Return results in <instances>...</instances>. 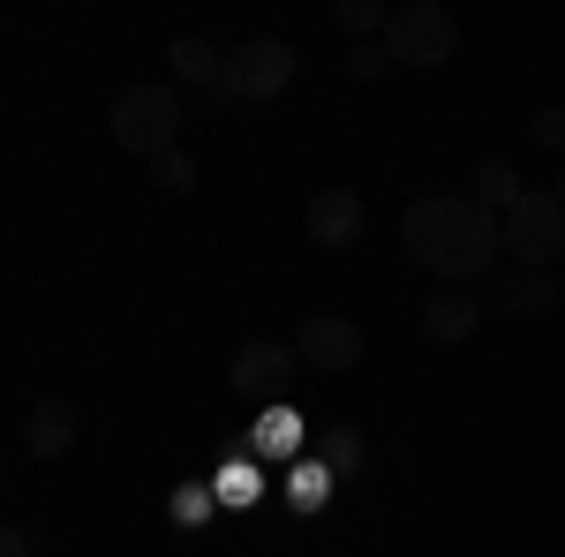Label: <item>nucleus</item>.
<instances>
[{
    "label": "nucleus",
    "mask_w": 565,
    "mask_h": 557,
    "mask_svg": "<svg viewBox=\"0 0 565 557\" xmlns=\"http://www.w3.org/2000/svg\"><path fill=\"white\" fill-rule=\"evenodd\" d=\"M558 204H565V173H558Z\"/></svg>",
    "instance_id": "21"
},
{
    "label": "nucleus",
    "mask_w": 565,
    "mask_h": 557,
    "mask_svg": "<svg viewBox=\"0 0 565 557\" xmlns=\"http://www.w3.org/2000/svg\"><path fill=\"white\" fill-rule=\"evenodd\" d=\"M181 136V98L167 84H129L114 98V143L136 151V159H159V151H174Z\"/></svg>",
    "instance_id": "2"
},
{
    "label": "nucleus",
    "mask_w": 565,
    "mask_h": 557,
    "mask_svg": "<svg viewBox=\"0 0 565 557\" xmlns=\"http://www.w3.org/2000/svg\"><path fill=\"white\" fill-rule=\"evenodd\" d=\"M490 301L505 309V317H543V309H558V279L551 271H498V287H490Z\"/></svg>",
    "instance_id": "11"
},
{
    "label": "nucleus",
    "mask_w": 565,
    "mask_h": 557,
    "mask_svg": "<svg viewBox=\"0 0 565 557\" xmlns=\"http://www.w3.org/2000/svg\"><path fill=\"white\" fill-rule=\"evenodd\" d=\"M257 444H264V452H295V444H302V422H295V415H264Z\"/></svg>",
    "instance_id": "16"
},
{
    "label": "nucleus",
    "mask_w": 565,
    "mask_h": 557,
    "mask_svg": "<svg viewBox=\"0 0 565 557\" xmlns=\"http://www.w3.org/2000/svg\"><path fill=\"white\" fill-rule=\"evenodd\" d=\"M167 61H174L181 84H212L218 90V76H226V53H218L212 39H174V45H167Z\"/></svg>",
    "instance_id": "13"
},
{
    "label": "nucleus",
    "mask_w": 565,
    "mask_h": 557,
    "mask_svg": "<svg viewBox=\"0 0 565 557\" xmlns=\"http://www.w3.org/2000/svg\"><path fill=\"white\" fill-rule=\"evenodd\" d=\"M521 196H527V189H521V173L505 167V159H482V167H476V189H468V204H482V212L498 218V212H513Z\"/></svg>",
    "instance_id": "12"
},
{
    "label": "nucleus",
    "mask_w": 565,
    "mask_h": 557,
    "mask_svg": "<svg viewBox=\"0 0 565 557\" xmlns=\"http://www.w3.org/2000/svg\"><path fill=\"white\" fill-rule=\"evenodd\" d=\"M505 249L527 264V271H551L565 257V204L558 189H527L521 204L505 212Z\"/></svg>",
    "instance_id": "4"
},
{
    "label": "nucleus",
    "mask_w": 565,
    "mask_h": 557,
    "mask_svg": "<svg viewBox=\"0 0 565 557\" xmlns=\"http://www.w3.org/2000/svg\"><path fill=\"white\" fill-rule=\"evenodd\" d=\"M535 143L565 159V106H543V114H535Z\"/></svg>",
    "instance_id": "17"
},
{
    "label": "nucleus",
    "mask_w": 565,
    "mask_h": 557,
    "mask_svg": "<svg viewBox=\"0 0 565 557\" xmlns=\"http://www.w3.org/2000/svg\"><path fill=\"white\" fill-rule=\"evenodd\" d=\"M476 324H482V294H468V287H437V294L423 301V332H430L437 346H460Z\"/></svg>",
    "instance_id": "9"
},
{
    "label": "nucleus",
    "mask_w": 565,
    "mask_h": 557,
    "mask_svg": "<svg viewBox=\"0 0 565 557\" xmlns=\"http://www.w3.org/2000/svg\"><path fill=\"white\" fill-rule=\"evenodd\" d=\"M332 15H340V31H354L362 45H370V31H385V23H392V15L377 8V0H340Z\"/></svg>",
    "instance_id": "15"
},
{
    "label": "nucleus",
    "mask_w": 565,
    "mask_h": 557,
    "mask_svg": "<svg viewBox=\"0 0 565 557\" xmlns=\"http://www.w3.org/2000/svg\"><path fill=\"white\" fill-rule=\"evenodd\" d=\"M287 84H295V45L287 39H242L234 53H226L218 98H249V106H264V98H279Z\"/></svg>",
    "instance_id": "5"
},
{
    "label": "nucleus",
    "mask_w": 565,
    "mask_h": 557,
    "mask_svg": "<svg viewBox=\"0 0 565 557\" xmlns=\"http://www.w3.org/2000/svg\"><path fill=\"white\" fill-rule=\"evenodd\" d=\"M385 68H392L385 45H354V53H348V76H385Z\"/></svg>",
    "instance_id": "18"
},
{
    "label": "nucleus",
    "mask_w": 565,
    "mask_h": 557,
    "mask_svg": "<svg viewBox=\"0 0 565 557\" xmlns=\"http://www.w3.org/2000/svg\"><path fill=\"white\" fill-rule=\"evenodd\" d=\"M279 369H287V346L279 340H242L234 362H226V385L242 392V399H264V392L279 385Z\"/></svg>",
    "instance_id": "10"
},
{
    "label": "nucleus",
    "mask_w": 565,
    "mask_h": 557,
    "mask_svg": "<svg viewBox=\"0 0 565 557\" xmlns=\"http://www.w3.org/2000/svg\"><path fill=\"white\" fill-rule=\"evenodd\" d=\"M354 460H362V437L340 429V437H332V468H354Z\"/></svg>",
    "instance_id": "20"
},
{
    "label": "nucleus",
    "mask_w": 565,
    "mask_h": 557,
    "mask_svg": "<svg viewBox=\"0 0 565 557\" xmlns=\"http://www.w3.org/2000/svg\"><path fill=\"white\" fill-rule=\"evenodd\" d=\"M354 234H362V196H354V189H317V196H309V242L354 249Z\"/></svg>",
    "instance_id": "8"
},
{
    "label": "nucleus",
    "mask_w": 565,
    "mask_h": 557,
    "mask_svg": "<svg viewBox=\"0 0 565 557\" xmlns=\"http://www.w3.org/2000/svg\"><path fill=\"white\" fill-rule=\"evenodd\" d=\"M151 181H159L167 196H189V189H196V159L174 143V151H159V159H151Z\"/></svg>",
    "instance_id": "14"
},
{
    "label": "nucleus",
    "mask_w": 565,
    "mask_h": 557,
    "mask_svg": "<svg viewBox=\"0 0 565 557\" xmlns=\"http://www.w3.org/2000/svg\"><path fill=\"white\" fill-rule=\"evenodd\" d=\"M39 550V535H23V527H0V557H31Z\"/></svg>",
    "instance_id": "19"
},
{
    "label": "nucleus",
    "mask_w": 565,
    "mask_h": 557,
    "mask_svg": "<svg viewBox=\"0 0 565 557\" xmlns=\"http://www.w3.org/2000/svg\"><path fill=\"white\" fill-rule=\"evenodd\" d=\"M399 242H407V257L437 271L445 287H468L476 271L498 264V242H505V226L468 204V196H415L407 218H399Z\"/></svg>",
    "instance_id": "1"
},
{
    "label": "nucleus",
    "mask_w": 565,
    "mask_h": 557,
    "mask_svg": "<svg viewBox=\"0 0 565 557\" xmlns=\"http://www.w3.org/2000/svg\"><path fill=\"white\" fill-rule=\"evenodd\" d=\"M76 437H84L76 399H39V407L23 415V452H31V460H68Z\"/></svg>",
    "instance_id": "7"
},
{
    "label": "nucleus",
    "mask_w": 565,
    "mask_h": 557,
    "mask_svg": "<svg viewBox=\"0 0 565 557\" xmlns=\"http://www.w3.org/2000/svg\"><path fill=\"white\" fill-rule=\"evenodd\" d=\"M295 362L324 369V377L354 369V362H362V324H354V317H332V309L302 317V324H295Z\"/></svg>",
    "instance_id": "6"
},
{
    "label": "nucleus",
    "mask_w": 565,
    "mask_h": 557,
    "mask_svg": "<svg viewBox=\"0 0 565 557\" xmlns=\"http://www.w3.org/2000/svg\"><path fill=\"white\" fill-rule=\"evenodd\" d=\"M452 45H460V23H452L437 0H407V8H392V23H385L392 68H445Z\"/></svg>",
    "instance_id": "3"
}]
</instances>
